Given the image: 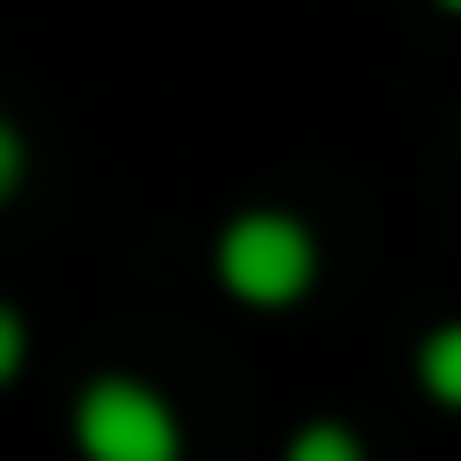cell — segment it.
Wrapping results in <instances>:
<instances>
[{
	"mask_svg": "<svg viewBox=\"0 0 461 461\" xmlns=\"http://www.w3.org/2000/svg\"><path fill=\"white\" fill-rule=\"evenodd\" d=\"M284 461H365V446H357V429H340V421H308V429L284 446Z\"/></svg>",
	"mask_w": 461,
	"mask_h": 461,
	"instance_id": "4",
	"label": "cell"
},
{
	"mask_svg": "<svg viewBox=\"0 0 461 461\" xmlns=\"http://www.w3.org/2000/svg\"><path fill=\"white\" fill-rule=\"evenodd\" d=\"M73 438L89 461H178V413L146 381H97L73 413Z\"/></svg>",
	"mask_w": 461,
	"mask_h": 461,
	"instance_id": "2",
	"label": "cell"
},
{
	"mask_svg": "<svg viewBox=\"0 0 461 461\" xmlns=\"http://www.w3.org/2000/svg\"><path fill=\"white\" fill-rule=\"evenodd\" d=\"M413 373H421V389H429L438 405H454V413H461V316H454V324H429V332H421V348H413Z\"/></svg>",
	"mask_w": 461,
	"mask_h": 461,
	"instance_id": "3",
	"label": "cell"
},
{
	"mask_svg": "<svg viewBox=\"0 0 461 461\" xmlns=\"http://www.w3.org/2000/svg\"><path fill=\"white\" fill-rule=\"evenodd\" d=\"M438 8H446V16H461V0H438Z\"/></svg>",
	"mask_w": 461,
	"mask_h": 461,
	"instance_id": "7",
	"label": "cell"
},
{
	"mask_svg": "<svg viewBox=\"0 0 461 461\" xmlns=\"http://www.w3.org/2000/svg\"><path fill=\"white\" fill-rule=\"evenodd\" d=\"M16 178H24V146H16V130L0 122V194H8Z\"/></svg>",
	"mask_w": 461,
	"mask_h": 461,
	"instance_id": "6",
	"label": "cell"
},
{
	"mask_svg": "<svg viewBox=\"0 0 461 461\" xmlns=\"http://www.w3.org/2000/svg\"><path fill=\"white\" fill-rule=\"evenodd\" d=\"M219 284L251 308H292L316 284V235L292 211H243L219 235Z\"/></svg>",
	"mask_w": 461,
	"mask_h": 461,
	"instance_id": "1",
	"label": "cell"
},
{
	"mask_svg": "<svg viewBox=\"0 0 461 461\" xmlns=\"http://www.w3.org/2000/svg\"><path fill=\"white\" fill-rule=\"evenodd\" d=\"M16 365H24V324H16V316L0 308V381H8Z\"/></svg>",
	"mask_w": 461,
	"mask_h": 461,
	"instance_id": "5",
	"label": "cell"
}]
</instances>
